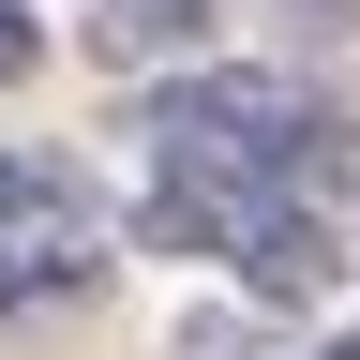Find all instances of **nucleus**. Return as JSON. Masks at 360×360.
<instances>
[{"instance_id": "nucleus-1", "label": "nucleus", "mask_w": 360, "mask_h": 360, "mask_svg": "<svg viewBox=\"0 0 360 360\" xmlns=\"http://www.w3.org/2000/svg\"><path fill=\"white\" fill-rule=\"evenodd\" d=\"M330 105L270 60H210V75H165L135 105V150L150 180H270V195H330Z\"/></svg>"}, {"instance_id": "nucleus-4", "label": "nucleus", "mask_w": 360, "mask_h": 360, "mask_svg": "<svg viewBox=\"0 0 360 360\" xmlns=\"http://www.w3.org/2000/svg\"><path fill=\"white\" fill-rule=\"evenodd\" d=\"M210 15H225V0H90V60H105V75L120 60H180Z\"/></svg>"}, {"instance_id": "nucleus-5", "label": "nucleus", "mask_w": 360, "mask_h": 360, "mask_svg": "<svg viewBox=\"0 0 360 360\" xmlns=\"http://www.w3.org/2000/svg\"><path fill=\"white\" fill-rule=\"evenodd\" d=\"M30 45H45V30H30V0H0V75H30Z\"/></svg>"}, {"instance_id": "nucleus-3", "label": "nucleus", "mask_w": 360, "mask_h": 360, "mask_svg": "<svg viewBox=\"0 0 360 360\" xmlns=\"http://www.w3.org/2000/svg\"><path fill=\"white\" fill-rule=\"evenodd\" d=\"M105 255H120V225H105V195H90L60 150H0V315L90 300Z\"/></svg>"}, {"instance_id": "nucleus-6", "label": "nucleus", "mask_w": 360, "mask_h": 360, "mask_svg": "<svg viewBox=\"0 0 360 360\" xmlns=\"http://www.w3.org/2000/svg\"><path fill=\"white\" fill-rule=\"evenodd\" d=\"M270 15H285V30L315 45V30H345V0H270Z\"/></svg>"}, {"instance_id": "nucleus-2", "label": "nucleus", "mask_w": 360, "mask_h": 360, "mask_svg": "<svg viewBox=\"0 0 360 360\" xmlns=\"http://www.w3.org/2000/svg\"><path fill=\"white\" fill-rule=\"evenodd\" d=\"M150 240L240 270L255 300H315L345 270V210L330 195H270V180H150Z\"/></svg>"}, {"instance_id": "nucleus-7", "label": "nucleus", "mask_w": 360, "mask_h": 360, "mask_svg": "<svg viewBox=\"0 0 360 360\" xmlns=\"http://www.w3.org/2000/svg\"><path fill=\"white\" fill-rule=\"evenodd\" d=\"M315 360H360V330H345V345H315Z\"/></svg>"}]
</instances>
